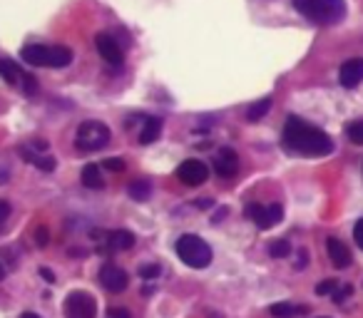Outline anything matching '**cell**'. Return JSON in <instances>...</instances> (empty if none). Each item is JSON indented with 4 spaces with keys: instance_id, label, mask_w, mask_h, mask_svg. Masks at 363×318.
<instances>
[{
    "instance_id": "obj_1",
    "label": "cell",
    "mask_w": 363,
    "mask_h": 318,
    "mask_svg": "<svg viewBox=\"0 0 363 318\" xmlns=\"http://www.w3.org/2000/svg\"><path fill=\"white\" fill-rule=\"evenodd\" d=\"M284 144L291 152L308 157H323L333 152V140L318 127L308 125L301 117H289L284 127Z\"/></svg>"
},
{
    "instance_id": "obj_2",
    "label": "cell",
    "mask_w": 363,
    "mask_h": 318,
    "mask_svg": "<svg viewBox=\"0 0 363 318\" xmlns=\"http://www.w3.org/2000/svg\"><path fill=\"white\" fill-rule=\"evenodd\" d=\"M294 8L316 25H336L346 16V0H294Z\"/></svg>"
},
{
    "instance_id": "obj_3",
    "label": "cell",
    "mask_w": 363,
    "mask_h": 318,
    "mask_svg": "<svg viewBox=\"0 0 363 318\" xmlns=\"http://www.w3.org/2000/svg\"><path fill=\"white\" fill-rule=\"evenodd\" d=\"M21 57L35 67H67L75 60L72 50L65 45H26Z\"/></svg>"
},
{
    "instance_id": "obj_4",
    "label": "cell",
    "mask_w": 363,
    "mask_h": 318,
    "mask_svg": "<svg viewBox=\"0 0 363 318\" xmlns=\"http://www.w3.org/2000/svg\"><path fill=\"white\" fill-rule=\"evenodd\" d=\"M177 256L189 268H207L212 263V249L202 237L184 234V237L177 239Z\"/></svg>"
},
{
    "instance_id": "obj_5",
    "label": "cell",
    "mask_w": 363,
    "mask_h": 318,
    "mask_svg": "<svg viewBox=\"0 0 363 318\" xmlns=\"http://www.w3.org/2000/svg\"><path fill=\"white\" fill-rule=\"evenodd\" d=\"M110 144V130L107 125L97 120H87L77 127V135H75V147L80 152H100Z\"/></svg>"
},
{
    "instance_id": "obj_6",
    "label": "cell",
    "mask_w": 363,
    "mask_h": 318,
    "mask_svg": "<svg viewBox=\"0 0 363 318\" xmlns=\"http://www.w3.org/2000/svg\"><path fill=\"white\" fill-rule=\"evenodd\" d=\"M97 303L87 291H72L65 301V318H95Z\"/></svg>"
},
{
    "instance_id": "obj_7",
    "label": "cell",
    "mask_w": 363,
    "mask_h": 318,
    "mask_svg": "<svg viewBox=\"0 0 363 318\" xmlns=\"http://www.w3.org/2000/svg\"><path fill=\"white\" fill-rule=\"evenodd\" d=\"M247 217L252 219L259 229H272L284 219V209L279 207V204H269V207H264V204H249Z\"/></svg>"
},
{
    "instance_id": "obj_8",
    "label": "cell",
    "mask_w": 363,
    "mask_h": 318,
    "mask_svg": "<svg viewBox=\"0 0 363 318\" xmlns=\"http://www.w3.org/2000/svg\"><path fill=\"white\" fill-rule=\"evenodd\" d=\"M177 177H179L182 184H187V187H199L209 179V169L202 159H184L177 169Z\"/></svg>"
},
{
    "instance_id": "obj_9",
    "label": "cell",
    "mask_w": 363,
    "mask_h": 318,
    "mask_svg": "<svg viewBox=\"0 0 363 318\" xmlns=\"http://www.w3.org/2000/svg\"><path fill=\"white\" fill-rule=\"evenodd\" d=\"M95 47L102 55V60L110 62V65L120 67L125 62V55H122V47L117 45V40L110 35V33H97L95 35Z\"/></svg>"
},
{
    "instance_id": "obj_10",
    "label": "cell",
    "mask_w": 363,
    "mask_h": 318,
    "mask_svg": "<svg viewBox=\"0 0 363 318\" xmlns=\"http://www.w3.org/2000/svg\"><path fill=\"white\" fill-rule=\"evenodd\" d=\"M100 283L107 288V291L112 293H120L127 288V283H130V278H127V271L120 266H115V263H105L100 271Z\"/></svg>"
},
{
    "instance_id": "obj_11",
    "label": "cell",
    "mask_w": 363,
    "mask_h": 318,
    "mask_svg": "<svg viewBox=\"0 0 363 318\" xmlns=\"http://www.w3.org/2000/svg\"><path fill=\"white\" fill-rule=\"evenodd\" d=\"M338 80H341V85L348 87V90L361 85L363 82V57H351V60L343 62L341 70H338Z\"/></svg>"
},
{
    "instance_id": "obj_12",
    "label": "cell",
    "mask_w": 363,
    "mask_h": 318,
    "mask_svg": "<svg viewBox=\"0 0 363 318\" xmlns=\"http://www.w3.org/2000/svg\"><path fill=\"white\" fill-rule=\"evenodd\" d=\"M105 246H102V251L110 254V251H127V249L135 246V234L127 232V229H117V232H110L105 234V239H100Z\"/></svg>"
},
{
    "instance_id": "obj_13",
    "label": "cell",
    "mask_w": 363,
    "mask_h": 318,
    "mask_svg": "<svg viewBox=\"0 0 363 318\" xmlns=\"http://www.w3.org/2000/svg\"><path fill=\"white\" fill-rule=\"evenodd\" d=\"M239 169V154L234 149H229V147H224V149L217 152V157H214V172L219 174V177H234Z\"/></svg>"
},
{
    "instance_id": "obj_14",
    "label": "cell",
    "mask_w": 363,
    "mask_h": 318,
    "mask_svg": "<svg viewBox=\"0 0 363 318\" xmlns=\"http://www.w3.org/2000/svg\"><path fill=\"white\" fill-rule=\"evenodd\" d=\"M326 249H328V259H331V263L336 268H346L351 266V251H348V246L341 242V239L331 237L326 242Z\"/></svg>"
},
{
    "instance_id": "obj_15",
    "label": "cell",
    "mask_w": 363,
    "mask_h": 318,
    "mask_svg": "<svg viewBox=\"0 0 363 318\" xmlns=\"http://www.w3.org/2000/svg\"><path fill=\"white\" fill-rule=\"evenodd\" d=\"M21 154L26 157V159H28L30 164H35L38 169H43V172H52V169H55V164H57L55 157L38 154V152H33L30 147H21Z\"/></svg>"
},
{
    "instance_id": "obj_16",
    "label": "cell",
    "mask_w": 363,
    "mask_h": 318,
    "mask_svg": "<svg viewBox=\"0 0 363 318\" xmlns=\"http://www.w3.org/2000/svg\"><path fill=\"white\" fill-rule=\"evenodd\" d=\"M0 75H3V80L8 82V85H21L23 82V75L26 72L18 67L16 60H8V57H0Z\"/></svg>"
},
{
    "instance_id": "obj_17",
    "label": "cell",
    "mask_w": 363,
    "mask_h": 318,
    "mask_svg": "<svg viewBox=\"0 0 363 318\" xmlns=\"http://www.w3.org/2000/svg\"><path fill=\"white\" fill-rule=\"evenodd\" d=\"M127 194H130L135 202H147V199L152 197V182L150 179H135V182H130V187H127Z\"/></svg>"
},
{
    "instance_id": "obj_18",
    "label": "cell",
    "mask_w": 363,
    "mask_h": 318,
    "mask_svg": "<svg viewBox=\"0 0 363 318\" xmlns=\"http://www.w3.org/2000/svg\"><path fill=\"white\" fill-rule=\"evenodd\" d=\"M162 132V120H157V117H147L145 125H142V132H140V142L142 144H152V142L160 137Z\"/></svg>"
},
{
    "instance_id": "obj_19",
    "label": "cell",
    "mask_w": 363,
    "mask_h": 318,
    "mask_svg": "<svg viewBox=\"0 0 363 318\" xmlns=\"http://www.w3.org/2000/svg\"><path fill=\"white\" fill-rule=\"evenodd\" d=\"M82 184H85L87 189H102L105 187V179H102V172L97 164H87L85 169H82Z\"/></svg>"
},
{
    "instance_id": "obj_20",
    "label": "cell",
    "mask_w": 363,
    "mask_h": 318,
    "mask_svg": "<svg viewBox=\"0 0 363 318\" xmlns=\"http://www.w3.org/2000/svg\"><path fill=\"white\" fill-rule=\"evenodd\" d=\"M269 311H272L274 318H294V316H298V313H306L308 308L306 306H294V303H274Z\"/></svg>"
},
{
    "instance_id": "obj_21",
    "label": "cell",
    "mask_w": 363,
    "mask_h": 318,
    "mask_svg": "<svg viewBox=\"0 0 363 318\" xmlns=\"http://www.w3.org/2000/svg\"><path fill=\"white\" fill-rule=\"evenodd\" d=\"M272 110V97H264V100H259V102H254L252 107L247 110V120L249 122H257V120H262L267 112Z\"/></svg>"
},
{
    "instance_id": "obj_22",
    "label": "cell",
    "mask_w": 363,
    "mask_h": 318,
    "mask_svg": "<svg viewBox=\"0 0 363 318\" xmlns=\"http://www.w3.org/2000/svg\"><path fill=\"white\" fill-rule=\"evenodd\" d=\"M269 254H272L274 259H286L289 254H291V244H289L286 239H277V242L269 244Z\"/></svg>"
},
{
    "instance_id": "obj_23",
    "label": "cell",
    "mask_w": 363,
    "mask_h": 318,
    "mask_svg": "<svg viewBox=\"0 0 363 318\" xmlns=\"http://www.w3.org/2000/svg\"><path fill=\"white\" fill-rule=\"evenodd\" d=\"M346 135L353 144H363V120H356L346 127Z\"/></svg>"
},
{
    "instance_id": "obj_24",
    "label": "cell",
    "mask_w": 363,
    "mask_h": 318,
    "mask_svg": "<svg viewBox=\"0 0 363 318\" xmlns=\"http://www.w3.org/2000/svg\"><path fill=\"white\" fill-rule=\"evenodd\" d=\"M336 291H338V281H336V278H326V281H321L316 286L318 296H333Z\"/></svg>"
},
{
    "instance_id": "obj_25",
    "label": "cell",
    "mask_w": 363,
    "mask_h": 318,
    "mask_svg": "<svg viewBox=\"0 0 363 318\" xmlns=\"http://www.w3.org/2000/svg\"><path fill=\"white\" fill-rule=\"evenodd\" d=\"M102 167L110 169V172H122V169H125V159H122V157H110V159L102 162Z\"/></svg>"
},
{
    "instance_id": "obj_26",
    "label": "cell",
    "mask_w": 363,
    "mask_h": 318,
    "mask_svg": "<svg viewBox=\"0 0 363 318\" xmlns=\"http://www.w3.org/2000/svg\"><path fill=\"white\" fill-rule=\"evenodd\" d=\"M21 85H23V90H26V95H35V92H38V82H35V77L28 75V72H26V75H23V82H21Z\"/></svg>"
},
{
    "instance_id": "obj_27",
    "label": "cell",
    "mask_w": 363,
    "mask_h": 318,
    "mask_svg": "<svg viewBox=\"0 0 363 318\" xmlns=\"http://www.w3.org/2000/svg\"><path fill=\"white\" fill-rule=\"evenodd\" d=\"M160 271H162V268L157 266V263H150V266H142V268H140V276H142V278H150V281H152V278L160 276Z\"/></svg>"
},
{
    "instance_id": "obj_28",
    "label": "cell",
    "mask_w": 363,
    "mask_h": 318,
    "mask_svg": "<svg viewBox=\"0 0 363 318\" xmlns=\"http://www.w3.org/2000/svg\"><path fill=\"white\" fill-rule=\"evenodd\" d=\"M353 239H356L358 249H361V251H363V219H358L356 227H353Z\"/></svg>"
},
{
    "instance_id": "obj_29",
    "label": "cell",
    "mask_w": 363,
    "mask_h": 318,
    "mask_svg": "<svg viewBox=\"0 0 363 318\" xmlns=\"http://www.w3.org/2000/svg\"><path fill=\"white\" fill-rule=\"evenodd\" d=\"M48 237H50V234H48L45 227L35 229V244H38V246H48Z\"/></svg>"
},
{
    "instance_id": "obj_30",
    "label": "cell",
    "mask_w": 363,
    "mask_h": 318,
    "mask_svg": "<svg viewBox=\"0 0 363 318\" xmlns=\"http://www.w3.org/2000/svg\"><path fill=\"white\" fill-rule=\"evenodd\" d=\"M351 291H353L351 286H343V288H338V291L333 293V301H336V303H343V298H346V296H351Z\"/></svg>"
},
{
    "instance_id": "obj_31",
    "label": "cell",
    "mask_w": 363,
    "mask_h": 318,
    "mask_svg": "<svg viewBox=\"0 0 363 318\" xmlns=\"http://www.w3.org/2000/svg\"><path fill=\"white\" fill-rule=\"evenodd\" d=\"M110 318H132L127 308H110Z\"/></svg>"
},
{
    "instance_id": "obj_32",
    "label": "cell",
    "mask_w": 363,
    "mask_h": 318,
    "mask_svg": "<svg viewBox=\"0 0 363 318\" xmlns=\"http://www.w3.org/2000/svg\"><path fill=\"white\" fill-rule=\"evenodd\" d=\"M8 217H11V204H8V202H0V224L6 222Z\"/></svg>"
},
{
    "instance_id": "obj_33",
    "label": "cell",
    "mask_w": 363,
    "mask_h": 318,
    "mask_svg": "<svg viewBox=\"0 0 363 318\" xmlns=\"http://www.w3.org/2000/svg\"><path fill=\"white\" fill-rule=\"evenodd\" d=\"M40 276L45 278L48 283H55V273H52L50 268H40Z\"/></svg>"
},
{
    "instance_id": "obj_34",
    "label": "cell",
    "mask_w": 363,
    "mask_h": 318,
    "mask_svg": "<svg viewBox=\"0 0 363 318\" xmlns=\"http://www.w3.org/2000/svg\"><path fill=\"white\" fill-rule=\"evenodd\" d=\"M212 199H207V197H204V199H199V202H194V207H199V209H209V207H212Z\"/></svg>"
},
{
    "instance_id": "obj_35",
    "label": "cell",
    "mask_w": 363,
    "mask_h": 318,
    "mask_svg": "<svg viewBox=\"0 0 363 318\" xmlns=\"http://www.w3.org/2000/svg\"><path fill=\"white\" fill-rule=\"evenodd\" d=\"M21 318H40V316H38V313H23Z\"/></svg>"
},
{
    "instance_id": "obj_36",
    "label": "cell",
    "mask_w": 363,
    "mask_h": 318,
    "mask_svg": "<svg viewBox=\"0 0 363 318\" xmlns=\"http://www.w3.org/2000/svg\"><path fill=\"white\" fill-rule=\"evenodd\" d=\"M3 278H6V266L0 263V281H3Z\"/></svg>"
},
{
    "instance_id": "obj_37",
    "label": "cell",
    "mask_w": 363,
    "mask_h": 318,
    "mask_svg": "<svg viewBox=\"0 0 363 318\" xmlns=\"http://www.w3.org/2000/svg\"><path fill=\"white\" fill-rule=\"evenodd\" d=\"M321 318H326V316H321Z\"/></svg>"
}]
</instances>
